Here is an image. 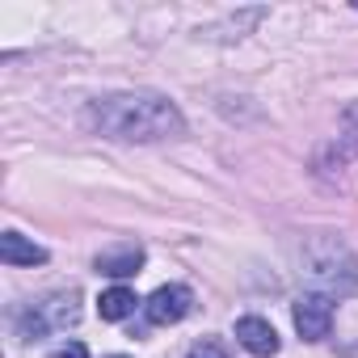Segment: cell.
I'll use <instances>...</instances> for the list:
<instances>
[{
	"label": "cell",
	"mask_w": 358,
	"mask_h": 358,
	"mask_svg": "<svg viewBox=\"0 0 358 358\" xmlns=\"http://www.w3.org/2000/svg\"><path fill=\"white\" fill-rule=\"evenodd\" d=\"M85 122L118 143H160V139H177L186 135V118L169 97L160 93H110L89 101Z\"/></svg>",
	"instance_id": "cell-1"
},
{
	"label": "cell",
	"mask_w": 358,
	"mask_h": 358,
	"mask_svg": "<svg viewBox=\"0 0 358 358\" xmlns=\"http://www.w3.org/2000/svg\"><path fill=\"white\" fill-rule=\"evenodd\" d=\"M303 278L316 287V295H350L358 287V262L350 257V249L341 241H312L303 249Z\"/></svg>",
	"instance_id": "cell-2"
},
{
	"label": "cell",
	"mask_w": 358,
	"mask_h": 358,
	"mask_svg": "<svg viewBox=\"0 0 358 358\" xmlns=\"http://www.w3.org/2000/svg\"><path fill=\"white\" fill-rule=\"evenodd\" d=\"M76 320H80V295H76V291H55V295H47V299H38L34 308L22 312L17 333H22L26 341H38V337H47V333L72 329Z\"/></svg>",
	"instance_id": "cell-3"
},
{
	"label": "cell",
	"mask_w": 358,
	"mask_h": 358,
	"mask_svg": "<svg viewBox=\"0 0 358 358\" xmlns=\"http://www.w3.org/2000/svg\"><path fill=\"white\" fill-rule=\"evenodd\" d=\"M291 316H295V333H299L303 341H324V337H329V329H333V299H329V295L308 291V295H299V299H295Z\"/></svg>",
	"instance_id": "cell-4"
},
{
	"label": "cell",
	"mask_w": 358,
	"mask_h": 358,
	"mask_svg": "<svg viewBox=\"0 0 358 358\" xmlns=\"http://www.w3.org/2000/svg\"><path fill=\"white\" fill-rule=\"evenodd\" d=\"M148 320L152 324H177V320H186L194 312V291L186 282H169V287H156L152 299L143 303Z\"/></svg>",
	"instance_id": "cell-5"
},
{
	"label": "cell",
	"mask_w": 358,
	"mask_h": 358,
	"mask_svg": "<svg viewBox=\"0 0 358 358\" xmlns=\"http://www.w3.org/2000/svg\"><path fill=\"white\" fill-rule=\"evenodd\" d=\"M143 262H148L143 245H114V249H101L93 266H97V274H106V278H135V274L143 270Z\"/></svg>",
	"instance_id": "cell-6"
},
{
	"label": "cell",
	"mask_w": 358,
	"mask_h": 358,
	"mask_svg": "<svg viewBox=\"0 0 358 358\" xmlns=\"http://www.w3.org/2000/svg\"><path fill=\"white\" fill-rule=\"evenodd\" d=\"M236 341L253 354V358H274L278 354V333H274V324L270 320H262V316H241L236 320Z\"/></svg>",
	"instance_id": "cell-7"
},
{
	"label": "cell",
	"mask_w": 358,
	"mask_h": 358,
	"mask_svg": "<svg viewBox=\"0 0 358 358\" xmlns=\"http://www.w3.org/2000/svg\"><path fill=\"white\" fill-rule=\"evenodd\" d=\"M0 262H5V266H43L47 249L26 241L22 232H5V236H0Z\"/></svg>",
	"instance_id": "cell-8"
},
{
	"label": "cell",
	"mask_w": 358,
	"mask_h": 358,
	"mask_svg": "<svg viewBox=\"0 0 358 358\" xmlns=\"http://www.w3.org/2000/svg\"><path fill=\"white\" fill-rule=\"evenodd\" d=\"M135 291L131 287H110V291H101V299H97V312H101V320H127L131 312H135Z\"/></svg>",
	"instance_id": "cell-9"
},
{
	"label": "cell",
	"mask_w": 358,
	"mask_h": 358,
	"mask_svg": "<svg viewBox=\"0 0 358 358\" xmlns=\"http://www.w3.org/2000/svg\"><path fill=\"white\" fill-rule=\"evenodd\" d=\"M333 156H337V164H345V160L358 156V101H350L345 114H341V135L333 143Z\"/></svg>",
	"instance_id": "cell-10"
},
{
	"label": "cell",
	"mask_w": 358,
	"mask_h": 358,
	"mask_svg": "<svg viewBox=\"0 0 358 358\" xmlns=\"http://www.w3.org/2000/svg\"><path fill=\"white\" fill-rule=\"evenodd\" d=\"M186 358H228V354H224V345H220V341H199Z\"/></svg>",
	"instance_id": "cell-11"
},
{
	"label": "cell",
	"mask_w": 358,
	"mask_h": 358,
	"mask_svg": "<svg viewBox=\"0 0 358 358\" xmlns=\"http://www.w3.org/2000/svg\"><path fill=\"white\" fill-rule=\"evenodd\" d=\"M51 358H89V350H85V341H68V345L51 350Z\"/></svg>",
	"instance_id": "cell-12"
},
{
	"label": "cell",
	"mask_w": 358,
	"mask_h": 358,
	"mask_svg": "<svg viewBox=\"0 0 358 358\" xmlns=\"http://www.w3.org/2000/svg\"><path fill=\"white\" fill-rule=\"evenodd\" d=\"M110 358H127V354H110Z\"/></svg>",
	"instance_id": "cell-13"
}]
</instances>
